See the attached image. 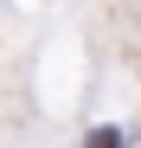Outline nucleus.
Wrapping results in <instances>:
<instances>
[{
  "label": "nucleus",
  "instance_id": "obj_1",
  "mask_svg": "<svg viewBox=\"0 0 141 148\" xmlns=\"http://www.w3.org/2000/svg\"><path fill=\"white\" fill-rule=\"evenodd\" d=\"M90 148H122V135H115V129H96V135H90Z\"/></svg>",
  "mask_w": 141,
  "mask_h": 148
}]
</instances>
